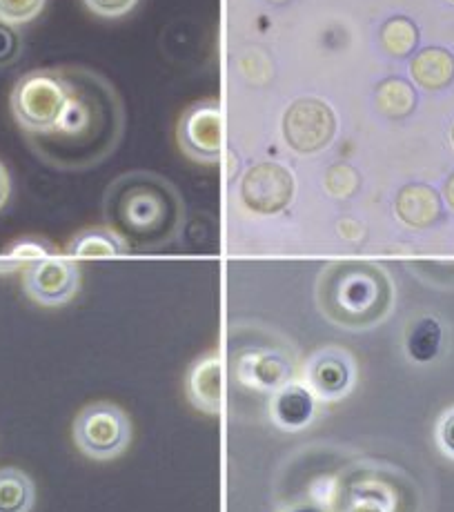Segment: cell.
I'll return each mask as SVG.
<instances>
[{
    "label": "cell",
    "instance_id": "1",
    "mask_svg": "<svg viewBox=\"0 0 454 512\" xmlns=\"http://www.w3.org/2000/svg\"><path fill=\"white\" fill-rule=\"evenodd\" d=\"M67 103L58 123L41 136H27L43 163L81 172L110 159L125 134V105L105 76L83 65H63Z\"/></svg>",
    "mask_w": 454,
    "mask_h": 512
},
{
    "label": "cell",
    "instance_id": "2",
    "mask_svg": "<svg viewBox=\"0 0 454 512\" xmlns=\"http://www.w3.org/2000/svg\"><path fill=\"white\" fill-rule=\"evenodd\" d=\"M107 228L130 250L152 252L170 245L183 225V199L165 176L134 170L107 187L103 199Z\"/></svg>",
    "mask_w": 454,
    "mask_h": 512
},
{
    "label": "cell",
    "instance_id": "3",
    "mask_svg": "<svg viewBox=\"0 0 454 512\" xmlns=\"http://www.w3.org/2000/svg\"><path fill=\"white\" fill-rule=\"evenodd\" d=\"M314 292L325 321L352 332L377 328L390 317L394 305V285L388 270L363 259L325 265Z\"/></svg>",
    "mask_w": 454,
    "mask_h": 512
},
{
    "label": "cell",
    "instance_id": "4",
    "mask_svg": "<svg viewBox=\"0 0 454 512\" xmlns=\"http://www.w3.org/2000/svg\"><path fill=\"white\" fill-rule=\"evenodd\" d=\"M65 103L67 85L58 67L21 76L9 96L14 121L27 136H41L52 130L65 110Z\"/></svg>",
    "mask_w": 454,
    "mask_h": 512
},
{
    "label": "cell",
    "instance_id": "5",
    "mask_svg": "<svg viewBox=\"0 0 454 512\" xmlns=\"http://www.w3.org/2000/svg\"><path fill=\"white\" fill-rule=\"evenodd\" d=\"M76 448L94 461L121 457L130 446L132 421L116 403L98 401L78 412L72 426Z\"/></svg>",
    "mask_w": 454,
    "mask_h": 512
},
{
    "label": "cell",
    "instance_id": "6",
    "mask_svg": "<svg viewBox=\"0 0 454 512\" xmlns=\"http://www.w3.org/2000/svg\"><path fill=\"white\" fill-rule=\"evenodd\" d=\"M399 512V492L386 468L361 464L337 479L330 512Z\"/></svg>",
    "mask_w": 454,
    "mask_h": 512
},
{
    "label": "cell",
    "instance_id": "7",
    "mask_svg": "<svg viewBox=\"0 0 454 512\" xmlns=\"http://www.w3.org/2000/svg\"><path fill=\"white\" fill-rule=\"evenodd\" d=\"M357 374L359 368L354 354L339 346L314 350L299 368V379L321 403L348 399L357 388Z\"/></svg>",
    "mask_w": 454,
    "mask_h": 512
},
{
    "label": "cell",
    "instance_id": "8",
    "mask_svg": "<svg viewBox=\"0 0 454 512\" xmlns=\"http://www.w3.org/2000/svg\"><path fill=\"white\" fill-rule=\"evenodd\" d=\"M232 372L241 386L256 392H270V395L288 386L290 381L299 379V366H296L290 350L261 346V343L236 352L232 359Z\"/></svg>",
    "mask_w": 454,
    "mask_h": 512
},
{
    "label": "cell",
    "instance_id": "9",
    "mask_svg": "<svg viewBox=\"0 0 454 512\" xmlns=\"http://www.w3.org/2000/svg\"><path fill=\"white\" fill-rule=\"evenodd\" d=\"M283 139L294 152L317 154L337 136V114L319 98H299L283 114Z\"/></svg>",
    "mask_w": 454,
    "mask_h": 512
},
{
    "label": "cell",
    "instance_id": "10",
    "mask_svg": "<svg viewBox=\"0 0 454 512\" xmlns=\"http://www.w3.org/2000/svg\"><path fill=\"white\" fill-rule=\"evenodd\" d=\"M81 288V270L69 256H45L25 265L23 290L43 308H58L76 297Z\"/></svg>",
    "mask_w": 454,
    "mask_h": 512
},
{
    "label": "cell",
    "instance_id": "11",
    "mask_svg": "<svg viewBox=\"0 0 454 512\" xmlns=\"http://www.w3.org/2000/svg\"><path fill=\"white\" fill-rule=\"evenodd\" d=\"M176 141L187 159L216 163L223 154V114L216 101H199L183 112Z\"/></svg>",
    "mask_w": 454,
    "mask_h": 512
},
{
    "label": "cell",
    "instance_id": "12",
    "mask_svg": "<svg viewBox=\"0 0 454 512\" xmlns=\"http://www.w3.org/2000/svg\"><path fill=\"white\" fill-rule=\"evenodd\" d=\"M294 176L279 163L263 161L252 165L241 179V201L252 214H281L294 199Z\"/></svg>",
    "mask_w": 454,
    "mask_h": 512
},
{
    "label": "cell",
    "instance_id": "13",
    "mask_svg": "<svg viewBox=\"0 0 454 512\" xmlns=\"http://www.w3.org/2000/svg\"><path fill=\"white\" fill-rule=\"evenodd\" d=\"M321 401L301 379L290 381L288 386L276 390L270 397V419L283 432H301L310 428L319 417Z\"/></svg>",
    "mask_w": 454,
    "mask_h": 512
},
{
    "label": "cell",
    "instance_id": "14",
    "mask_svg": "<svg viewBox=\"0 0 454 512\" xmlns=\"http://www.w3.org/2000/svg\"><path fill=\"white\" fill-rule=\"evenodd\" d=\"M185 392L196 410L216 417L223 412L225 383H223V357L219 352H210L194 363L187 372Z\"/></svg>",
    "mask_w": 454,
    "mask_h": 512
},
{
    "label": "cell",
    "instance_id": "15",
    "mask_svg": "<svg viewBox=\"0 0 454 512\" xmlns=\"http://www.w3.org/2000/svg\"><path fill=\"white\" fill-rule=\"evenodd\" d=\"M443 205L441 196L434 187L426 183H410L401 187L397 199H394V214L408 228L426 230L441 219Z\"/></svg>",
    "mask_w": 454,
    "mask_h": 512
},
{
    "label": "cell",
    "instance_id": "16",
    "mask_svg": "<svg viewBox=\"0 0 454 512\" xmlns=\"http://www.w3.org/2000/svg\"><path fill=\"white\" fill-rule=\"evenodd\" d=\"M414 83L428 92H439L454 81V56L443 47H426L412 58Z\"/></svg>",
    "mask_w": 454,
    "mask_h": 512
},
{
    "label": "cell",
    "instance_id": "17",
    "mask_svg": "<svg viewBox=\"0 0 454 512\" xmlns=\"http://www.w3.org/2000/svg\"><path fill=\"white\" fill-rule=\"evenodd\" d=\"M127 252H130L127 243L110 228L78 232L65 248L69 259H110V256H123Z\"/></svg>",
    "mask_w": 454,
    "mask_h": 512
},
{
    "label": "cell",
    "instance_id": "18",
    "mask_svg": "<svg viewBox=\"0 0 454 512\" xmlns=\"http://www.w3.org/2000/svg\"><path fill=\"white\" fill-rule=\"evenodd\" d=\"M36 486L21 468H0V512H32Z\"/></svg>",
    "mask_w": 454,
    "mask_h": 512
},
{
    "label": "cell",
    "instance_id": "19",
    "mask_svg": "<svg viewBox=\"0 0 454 512\" xmlns=\"http://www.w3.org/2000/svg\"><path fill=\"white\" fill-rule=\"evenodd\" d=\"M374 103H377L383 116L392 118V121H401L417 107V92L403 78H386L374 90Z\"/></svg>",
    "mask_w": 454,
    "mask_h": 512
},
{
    "label": "cell",
    "instance_id": "20",
    "mask_svg": "<svg viewBox=\"0 0 454 512\" xmlns=\"http://www.w3.org/2000/svg\"><path fill=\"white\" fill-rule=\"evenodd\" d=\"M443 343V330L437 319L423 317L414 321L406 337V350L412 361L417 363H430L439 357Z\"/></svg>",
    "mask_w": 454,
    "mask_h": 512
},
{
    "label": "cell",
    "instance_id": "21",
    "mask_svg": "<svg viewBox=\"0 0 454 512\" xmlns=\"http://www.w3.org/2000/svg\"><path fill=\"white\" fill-rule=\"evenodd\" d=\"M419 43V29L410 18L394 16L381 27V45L394 58H406Z\"/></svg>",
    "mask_w": 454,
    "mask_h": 512
},
{
    "label": "cell",
    "instance_id": "22",
    "mask_svg": "<svg viewBox=\"0 0 454 512\" xmlns=\"http://www.w3.org/2000/svg\"><path fill=\"white\" fill-rule=\"evenodd\" d=\"M361 174L348 163H337L325 172V190L337 199H350L359 192Z\"/></svg>",
    "mask_w": 454,
    "mask_h": 512
},
{
    "label": "cell",
    "instance_id": "23",
    "mask_svg": "<svg viewBox=\"0 0 454 512\" xmlns=\"http://www.w3.org/2000/svg\"><path fill=\"white\" fill-rule=\"evenodd\" d=\"M47 0H0V23L27 25L41 16Z\"/></svg>",
    "mask_w": 454,
    "mask_h": 512
},
{
    "label": "cell",
    "instance_id": "24",
    "mask_svg": "<svg viewBox=\"0 0 454 512\" xmlns=\"http://www.w3.org/2000/svg\"><path fill=\"white\" fill-rule=\"evenodd\" d=\"M23 52V41L18 29L12 25L0 23V70L14 65Z\"/></svg>",
    "mask_w": 454,
    "mask_h": 512
},
{
    "label": "cell",
    "instance_id": "25",
    "mask_svg": "<svg viewBox=\"0 0 454 512\" xmlns=\"http://www.w3.org/2000/svg\"><path fill=\"white\" fill-rule=\"evenodd\" d=\"M92 14L101 18H123L141 3V0H83Z\"/></svg>",
    "mask_w": 454,
    "mask_h": 512
},
{
    "label": "cell",
    "instance_id": "26",
    "mask_svg": "<svg viewBox=\"0 0 454 512\" xmlns=\"http://www.w3.org/2000/svg\"><path fill=\"white\" fill-rule=\"evenodd\" d=\"M439 443L443 446V450L448 452V455L454 457V412H450V415H446L441 421Z\"/></svg>",
    "mask_w": 454,
    "mask_h": 512
},
{
    "label": "cell",
    "instance_id": "27",
    "mask_svg": "<svg viewBox=\"0 0 454 512\" xmlns=\"http://www.w3.org/2000/svg\"><path fill=\"white\" fill-rule=\"evenodd\" d=\"M276 512H330V510L310 499V501H292V504H285Z\"/></svg>",
    "mask_w": 454,
    "mask_h": 512
},
{
    "label": "cell",
    "instance_id": "28",
    "mask_svg": "<svg viewBox=\"0 0 454 512\" xmlns=\"http://www.w3.org/2000/svg\"><path fill=\"white\" fill-rule=\"evenodd\" d=\"M9 196H12V176H9L5 163L0 161V210L7 205Z\"/></svg>",
    "mask_w": 454,
    "mask_h": 512
},
{
    "label": "cell",
    "instance_id": "29",
    "mask_svg": "<svg viewBox=\"0 0 454 512\" xmlns=\"http://www.w3.org/2000/svg\"><path fill=\"white\" fill-rule=\"evenodd\" d=\"M443 196H446L448 205L454 210V174L446 181V187H443Z\"/></svg>",
    "mask_w": 454,
    "mask_h": 512
},
{
    "label": "cell",
    "instance_id": "30",
    "mask_svg": "<svg viewBox=\"0 0 454 512\" xmlns=\"http://www.w3.org/2000/svg\"><path fill=\"white\" fill-rule=\"evenodd\" d=\"M268 3H272V5H288L290 0H268Z\"/></svg>",
    "mask_w": 454,
    "mask_h": 512
},
{
    "label": "cell",
    "instance_id": "31",
    "mask_svg": "<svg viewBox=\"0 0 454 512\" xmlns=\"http://www.w3.org/2000/svg\"><path fill=\"white\" fill-rule=\"evenodd\" d=\"M452 143H454V127H452Z\"/></svg>",
    "mask_w": 454,
    "mask_h": 512
},
{
    "label": "cell",
    "instance_id": "32",
    "mask_svg": "<svg viewBox=\"0 0 454 512\" xmlns=\"http://www.w3.org/2000/svg\"><path fill=\"white\" fill-rule=\"evenodd\" d=\"M452 3H454V0H452Z\"/></svg>",
    "mask_w": 454,
    "mask_h": 512
}]
</instances>
